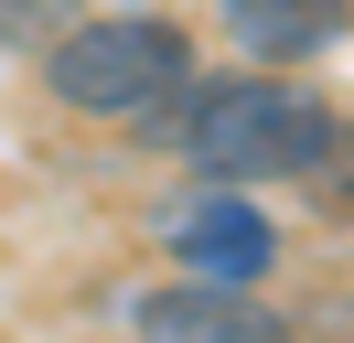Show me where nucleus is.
<instances>
[{
	"label": "nucleus",
	"instance_id": "obj_4",
	"mask_svg": "<svg viewBox=\"0 0 354 343\" xmlns=\"http://www.w3.org/2000/svg\"><path fill=\"white\" fill-rule=\"evenodd\" d=\"M129 343H290V322L268 311V300L225 290V279H183V290L140 300Z\"/></svg>",
	"mask_w": 354,
	"mask_h": 343
},
{
	"label": "nucleus",
	"instance_id": "obj_5",
	"mask_svg": "<svg viewBox=\"0 0 354 343\" xmlns=\"http://www.w3.org/2000/svg\"><path fill=\"white\" fill-rule=\"evenodd\" d=\"M225 33L258 64H311L333 33H344V0H225Z\"/></svg>",
	"mask_w": 354,
	"mask_h": 343
},
{
	"label": "nucleus",
	"instance_id": "obj_3",
	"mask_svg": "<svg viewBox=\"0 0 354 343\" xmlns=\"http://www.w3.org/2000/svg\"><path fill=\"white\" fill-rule=\"evenodd\" d=\"M172 257H183V279H225V290H258L268 268H279V225H268L247 193H204V204H183L172 214Z\"/></svg>",
	"mask_w": 354,
	"mask_h": 343
},
{
	"label": "nucleus",
	"instance_id": "obj_2",
	"mask_svg": "<svg viewBox=\"0 0 354 343\" xmlns=\"http://www.w3.org/2000/svg\"><path fill=\"white\" fill-rule=\"evenodd\" d=\"M44 86L75 118H151L194 86V43L161 11H108V21H75L44 43Z\"/></svg>",
	"mask_w": 354,
	"mask_h": 343
},
{
	"label": "nucleus",
	"instance_id": "obj_1",
	"mask_svg": "<svg viewBox=\"0 0 354 343\" xmlns=\"http://www.w3.org/2000/svg\"><path fill=\"white\" fill-rule=\"evenodd\" d=\"M172 140L204 183H290V172H333L344 129H333L322 97H301L279 75H225L204 97H183Z\"/></svg>",
	"mask_w": 354,
	"mask_h": 343
},
{
	"label": "nucleus",
	"instance_id": "obj_6",
	"mask_svg": "<svg viewBox=\"0 0 354 343\" xmlns=\"http://www.w3.org/2000/svg\"><path fill=\"white\" fill-rule=\"evenodd\" d=\"M108 11H151V0H108Z\"/></svg>",
	"mask_w": 354,
	"mask_h": 343
}]
</instances>
